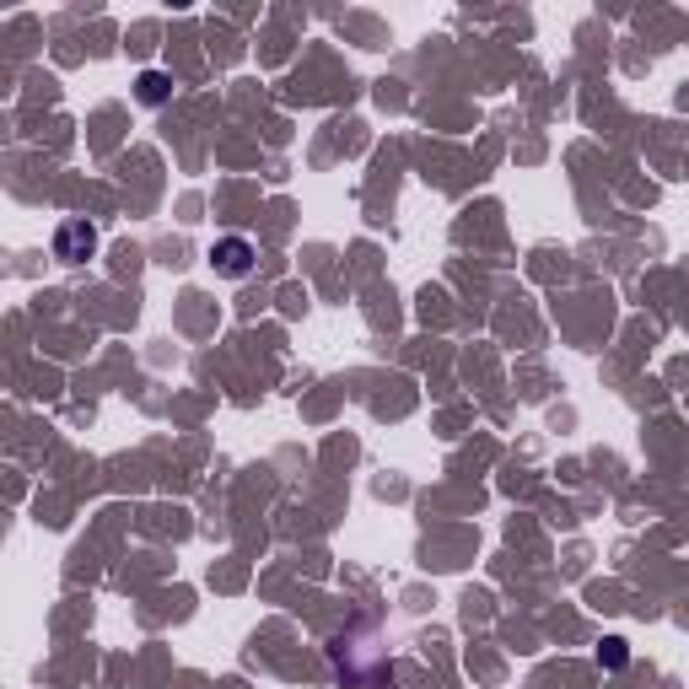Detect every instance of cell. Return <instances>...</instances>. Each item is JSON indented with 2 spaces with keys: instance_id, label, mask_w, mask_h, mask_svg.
<instances>
[{
  "instance_id": "3957f363",
  "label": "cell",
  "mask_w": 689,
  "mask_h": 689,
  "mask_svg": "<svg viewBox=\"0 0 689 689\" xmlns=\"http://www.w3.org/2000/svg\"><path fill=\"white\" fill-rule=\"evenodd\" d=\"M168 76H162V70H146V76H140V103H151V108H162L168 103Z\"/></svg>"
},
{
  "instance_id": "7a4b0ae2",
  "label": "cell",
  "mask_w": 689,
  "mask_h": 689,
  "mask_svg": "<svg viewBox=\"0 0 689 689\" xmlns=\"http://www.w3.org/2000/svg\"><path fill=\"white\" fill-rule=\"evenodd\" d=\"M210 264H216V276L242 280L248 270H253V242L248 238H221L216 248H210Z\"/></svg>"
},
{
  "instance_id": "6da1fadb",
  "label": "cell",
  "mask_w": 689,
  "mask_h": 689,
  "mask_svg": "<svg viewBox=\"0 0 689 689\" xmlns=\"http://www.w3.org/2000/svg\"><path fill=\"white\" fill-rule=\"evenodd\" d=\"M92 248H98L92 221H60V232H54V259H60V264H87Z\"/></svg>"
},
{
  "instance_id": "277c9868",
  "label": "cell",
  "mask_w": 689,
  "mask_h": 689,
  "mask_svg": "<svg viewBox=\"0 0 689 689\" xmlns=\"http://www.w3.org/2000/svg\"><path fill=\"white\" fill-rule=\"evenodd\" d=\"M598 662H603V668H620V662H625V641H603Z\"/></svg>"
}]
</instances>
